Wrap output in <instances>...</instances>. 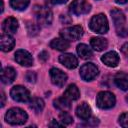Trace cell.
I'll use <instances>...</instances> for the list:
<instances>
[{
	"label": "cell",
	"mask_w": 128,
	"mask_h": 128,
	"mask_svg": "<svg viewBox=\"0 0 128 128\" xmlns=\"http://www.w3.org/2000/svg\"><path fill=\"white\" fill-rule=\"evenodd\" d=\"M90 44L92 46L93 49H95L96 51H102L104 49L107 48L108 46V42L106 39L101 38V37H93L90 40Z\"/></svg>",
	"instance_id": "19"
},
{
	"label": "cell",
	"mask_w": 128,
	"mask_h": 128,
	"mask_svg": "<svg viewBox=\"0 0 128 128\" xmlns=\"http://www.w3.org/2000/svg\"><path fill=\"white\" fill-rule=\"evenodd\" d=\"M34 14L36 16L37 22L42 26H49L52 22V12L48 7L44 6H35Z\"/></svg>",
	"instance_id": "4"
},
{
	"label": "cell",
	"mask_w": 128,
	"mask_h": 128,
	"mask_svg": "<svg viewBox=\"0 0 128 128\" xmlns=\"http://www.w3.org/2000/svg\"><path fill=\"white\" fill-rule=\"evenodd\" d=\"M50 47L56 50L64 51L69 48V41L65 40L64 38H55L50 42Z\"/></svg>",
	"instance_id": "20"
},
{
	"label": "cell",
	"mask_w": 128,
	"mask_h": 128,
	"mask_svg": "<svg viewBox=\"0 0 128 128\" xmlns=\"http://www.w3.org/2000/svg\"><path fill=\"white\" fill-rule=\"evenodd\" d=\"M1 97H2V102H1V106L3 107V106H4V104H5V95H4V93H3V92H1Z\"/></svg>",
	"instance_id": "35"
},
{
	"label": "cell",
	"mask_w": 128,
	"mask_h": 128,
	"mask_svg": "<svg viewBox=\"0 0 128 128\" xmlns=\"http://www.w3.org/2000/svg\"><path fill=\"white\" fill-rule=\"evenodd\" d=\"M10 95H11L12 99L17 102H27L30 100L29 91L25 87L20 86V85L14 86L10 91Z\"/></svg>",
	"instance_id": "8"
},
{
	"label": "cell",
	"mask_w": 128,
	"mask_h": 128,
	"mask_svg": "<svg viewBox=\"0 0 128 128\" xmlns=\"http://www.w3.org/2000/svg\"><path fill=\"white\" fill-rule=\"evenodd\" d=\"M59 118H60V121H61L63 124H65V125L71 124V123L73 122L72 116H71L68 112H66V111H62V112L60 113V115H59Z\"/></svg>",
	"instance_id": "26"
},
{
	"label": "cell",
	"mask_w": 128,
	"mask_h": 128,
	"mask_svg": "<svg viewBox=\"0 0 128 128\" xmlns=\"http://www.w3.org/2000/svg\"><path fill=\"white\" fill-rule=\"evenodd\" d=\"M89 27L95 33H98V34L106 33L109 29L106 16L104 14H97V15L93 16L90 20Z\"/></svg>",
	"instance_id": "3"
},
{
	"label": "cell",
	"mask_w": 128,
	"mask_h": 128,
	"mask_svg": "<svg viewBox=\"0 0 128 128\" xmlns=\"http://www.w3.org/2000/svg\"><path fill=\"white\" fill-rule=\"evenodd\" d=\"M59 62L67 67L68 69H74L78 66V60L77 58L70 53H65L59 56Z\"/></svg>",
	"instance_id": "12"
},
{
	"label": "cell",
	"mask_w": 128,
	"mask_h": 128,
	"mask_svg": "<svg viewBox=\"0 0 128 128\" xmlns=\"http://www.w3.org/2000/svg\"><path fill=\"white\" fill-rule=\"evenodd\" d=\"M115 102H116L115 96L108 91L99 92L96 98L97 106L101 109H110L115 105Z\"/></svg>",
	"instance_id": "5"
},
{
	"label": "cell",
	"mask_w": 128,
	"mask_h": 128,
	"mask_svg": "<svg viewBox=\"0 0 128 128\" xmlns=\"http://www.w3.org/2000/svg\"><path fill=\"white\" fill-rule=\"evenodd\" d=\"M0 44H1V50L4 51V52H8V51L12 50V48L14 47L15 41H14V38L12 36L5 33V34L1 35Z\"/></svg>",
	"instance_id": "15"
},
{
	"label": "cell",
	"mask_w": 128,
	"mask_h": 128,
	"mask_svg": "<svg viewBox=\"0 0 128 128\" xmlns=\"http://www.w3.org/2000/svg\"><path fill=\"white\" fill-rule=\"evenodd\" d=\"M119 123L122 127H128V113H123L120 116Z\"/></svg>",
	"instance_id": "28"
},
{
	"label": "cell",
	"mask_w": 128,
	"mask_h": 128,
	"mask_svg": "<svg viewBox=\"0 0 128 128\" xmlns=\"http://www.w3.org/2000/svg\"><path fill=\"white\" fill-rule=\"evenodd\" d=\"M64 124L62 123V124H60V123H58L55 119H52V121H51V123L49 124V126L50 127H61V126H63Z\"/></svg>",
	"instance_id": "32"
},
{
	"label": "cell",
	"mask_w": 128,
	"mask_h": 128,
	"mask_svg": "<svg viewBox=\"0 0 128 128\" xmlns=\"http://www.w3.org/2000/svg\"><path fill=\"white\" fill-rule=\"evenodd\" d=\"M50 78L54 85L58 87H62L67 80V75L58 68H52L50 70Z\"/></svg>",
	"instance_id": "10"
},
{
	"label": "cell",
	"mask_w": 128,
	"mask_h": 128,
	"mask_svg": "<svg viewBox=\"0 0 128 128\" xmlns=\"http://www.w3.org/2000/svg\"><path fill=\"white\" fill-rule=\"evenodd\" d=\"M54 106L55 108L61 110V111H66L69 110L71 105H70V100L68 98H66L65 96L63 97H59L56 100H54Z\"/></svg>",
	"instance_id": "22"
},
{
	"label": "cell",
	"mask_w": 128,
	"mask_h": 128,
	"mask_svg": "<svg viewBox=\"0 0 128 128\" xmlns=\"http://www.w3.org/2000/svg\"><path fill=\"white\" fill-rule=\"evenodd\" d=\"M98 68L93 63H85L80 68V76L85 81H91L98 75Z\"/></svg>",
	"instance_id": "9"
},
{
	"label": "cell",
	"mask_w": 128,
	"mask_h": 128,
	"mask_svg": "<svg viewBox=\"0 0 128 128\" xmlns=\"http://www.w3.org/2000/svg\"><path fill=\"white\" fill-rule=\"evenodd\" d=\"M121 52L123 53V55H124L125 59L128 61V42H127V43H125V44L122 46V48H121Z\"/></svg>",
	"instance_id": "30"
},
{
	"label": "cell",
	"mask_w": 128,
	"mask_h": 128,
	"mask_svg": "<svg viewBox=\"0 0 128 128\" xmlns=\"http://www.w3.org/2000/svg\"><path fill=\"white\" fill-rule=\"evenodd\" d=\"M110 13H111V17L113 19L117 34L121 37H126L128 35V31L125 25V16L123 12L120 11L119 9H112Z\"/></svg>",
	"instance_id": "2"
},
{
	"label": "cell",
	"mask_w": 128,
	"mask_h": 128,
	"mask_svg": "<svg viewBox=\"0 0 128 128\" xmlns=\"http://www.w3.org/2000/svg\"><path fill=\"white\" fill-rule=\"evenodd\" d=\"M76 115L82 120H88L90 118V116H91V108H90V106L85 102L81 103L80 105H78V107L76 109Z\"/></svg>",
	"instance_id": "18"
},
{
	"label": "cell",
	"mask_w": 128,
	"mask_h": 128,
	"mask_svg": "<svg viewBox=\"0 0 128 128\" xmlns=\"http://www.w3.org/2000/svg\"><path fill=\"white\" fill-rule=\"evenodd\" d=\"M60 19H61V21L64 22V23H70V22H71V19H68V16H67V15H61Z\"/></svg>",
	"instance_id": "34"
},
{
	"label": "cell",
	"mask_w": 128,
	"mask_h": 128,
	"mask_svg": "<svg viewBox=\"0 0 128 128\" xmlns=\"http://www.w3.org/2000/svg\"><path fill=\"white\" fill-rule=\"evenodd\" d=\"M69 8L72 14L80 16L83 14H87L91 9V5L87 0H73Z\"/></svg>",
	"instance_id": "7"
},
{
	"label": "cell",
	"mask_w": 128,
	"mask_h": 128,
	"mask_svg": "<svg viewBox=\"0 0 128 128\" xmlns=\"http://www.w3.org/2000/svg\"><path fill=\"white\" fill-rule=\"evenodd\" d=\"M102 62L109 67H116L119 63V55L115 51H110L104 54L101 58Z\"/></svg>",
	"instance_id": "13"
},
{
	"label": "cell",
	"mask_w": 128,
	"mask_h": 128,
	"mask_svg": "<svg viewBox=\"0 0 128 128\" xmlns=\"http://www.w3.org/2000/svg\"><path fill=\"white\" fill-rule=\"evenodd\" d=\"M30 108L35 112V113H39L43 110L44 108V101L41 98L35 97L30 101Z\"/></svg>",
	"instance_id": "24"
},
{
	"label": "cell",
	"mask_w": 128,
	"mask_h": 128,
	"mask_svg": "<svg viewBox=\"0 0 128 128\" xmlns=\"http://www.w3.org/2000/svg\"><path fill=\"white\" fill-rule=\"evenodd\" d=\"M25 78H26V80H27L28 82H30V83H34L35 80H36V74H35L34 72H32V71H29V72L26 73Z\"/></svg>",
	"instance_id": "29"
},
{
	"label": "cell",
	"mask_w": 128,
	"mask_h": 128,
	"mask_svg": "<svg viewBox=\"0 0 128 128\" xmlns=\"http://www.w3.org/2000/svg\"><path fill=\"white\" fill-rule=\"evenodd\" d=\"M2 28H3V31L7 34L15 33L18 29V21L14 17H8L4 20Z\"/></svg>",
	"instance_id": "14"
},
{
	"label": "cell",
	"mask_w": 128,
	"mask_h": 128,
	"mask_svg": "<svg viewBox=\"0 0 128 128\" xmlns=\"http://www.w3.org/2000/svg\"><path fill=\"white\" fill-rule=\"evenodd\" d=\"M118 4H124V3H126L128 0H115Z\"/></svg>",
	"instance_id": "36"
},
{
	"label": "cell",
	"mask_w": 128,
	"mask_h": 128,
	"mask_svg": "<svg viewBox=\"0 0 128 128\" xmlns=\"http://www.w3.org/2000/svg\"><path fill=\"white\" fill-rule=\"evenodd\" d=\"M83 28L80 25L64 28L60 31V35L67 41H76L83 36Z\"/></svg>",
	"instance_id": "6"
},
{
	"label": "cell",
	"mask_w": 128,
	"mask_h": 128,
	"mask_svg": "<svg viewBox=\"0 0 128 128\" xmlns=\"http://www.w3.org/2000/svg\"><path fill=\"white\" fill-rule=\"evenodd\" d=\"M77 53L82 59H89L93 55L91 49L85 44H79L77 46Z\"/></svg>",
	"instance_id": "23"
},
{
	"label": "cell",
	"mask_w": 128,
	"mask_h": 128,
	"mask_svg": "<svg viewBox=\"0 0 128 128\" xmlns=\"http://www.w3.org/2000/svg\"><path fill=\"white\" fill-rule=\"evenodd\" d=\"M114 82L120 89L128 90V74L124 72H118L114 77Z\"/></svg>",
	"instance_id": "16"
},
{
	"label": "cell",
	"mask_w": 128,
	"mask_h": 128,
	"mask_svg": "<svg viewBox=\"0 0 128 128\" xmlns=\"http://www.w3.org/2000/svg\"><path fill=\"white\" fill-rule=\"evenodd\" d=\"M46 1L49 4L55 5V4H63V3H66L68 0H46Z\"/></svg>",
	"instance_id": "31"
},
{
	"label": "cell",
	"mask_w": 128,
	"mask_h": 128,
	"mask_svg": "<svg viewBox=\"0 0 128 128\" xmlns=\"http://www.w3.org/2000/svg\"><path fill=\"white\" fill-rule=\"evenodd\" d=\"M16 77V71L12 67H5L1 72V80L5 84H10Z\"/></svg>",
	"instance_id": "17"
},
{
	"label": "cell",
	"mask_w": 128,
	"mask_h": 128,
	"mask_svg": "<svg viewBox=\"0 0 128 128\" xmlns=\"http://www.w3.org/2000/svg\"><path fill=\"white\" fill-rule=\"evenodd\" d=\"M15 60L18 64H20L22 66H31L33 64V58L31 56V54L28 51L23 50V49L16 51Z\"/></svg>",
	"instance_id": "11"
},
{
	"label": "cell",
	"mask_w": 128,
	"mask_h": 128,
	"mask_svg": "<svg viewBox=\"0 0 128 128\" xmlns=\"http://www.w3.org/2000/svg\"><path fill=\"white\" fill-rule=\"evenodd\" d=\"M27 30L29 32L30 35H36L39 31V27L36 25V24H33V23H29L27 25Z\"/></svg>",
	"instance_id": "27"
},
{
	"label": "cell",
	"mask_w": 128,
	"mask_h": 128,
	"mask_svg": "<svg viewBox=\"0 0 128 128\" xmlns=\"http://www.w3.org/2000/svg\"><path fill=\"white\" fill-rule=\"evenodd\" d=\"M30 0H10V5L13 9L24 10L28 6Z\"/></svg>",
	"instance_id": "25"
},
{
	"label": "cell",
	"mask_w": 128,
	"mask_h": 128,
	"mask_svg": "<svg viewBox=\"0 0 128 128\" xmlns=\"http://www.w3.org/2000/svg\"><path fill=\"white\" fill-rule=\"evenodd\" d=\"M27 113L20 108H11L5 115V120L12 125H22L27 121Z\"/></svg>",
	"instance_id": "1"
},
{
	"label": "cell",
	"mask_w": 128,
	"mask_h": 128,
	"mask_svg": "<svg viewBox=\"0 0 128 128\" xmlns=\"http://www.w3.org/2000/svg\"><path fill=\"white\" fill-rule=\"evenodd\" d=\"M64 96L66 98H68L70 101L71 100H77L80 96V92H79L78 87L75 84H70L66 88V90L64 92Z\"/></svg>",
	"instance_id": "21"
},
{
	"label": "cell",
	"mask_w": 128,
	"mask_h": 128,
	"mask_svg": "<svg viewBox=\"0 0 128 128\" xmlns=\"http://www.w3.org/2000/svg\"><path fill=\"white\" fill-rule=\"evenodd\" d=\"M39 58L41 59V60H47L48 59V53L46 52V51H42L40 54H39Z\"/></svg>",
	"instance_id": "33"
},
{
	"label": "cell",
	"mask_w": 128,
	"mask_h": 128,
	"mask_svg": "<svg viewBox=\"0 0 128 128\" xmlns=\"http://www.w3.org/2000/svg\"><path fill=\"white\" fill-rule=\"evenodd\" d=\"M127 101H128V97H127Z\"/></svg>",
	"instance_id": "37"
}]
</instances>
